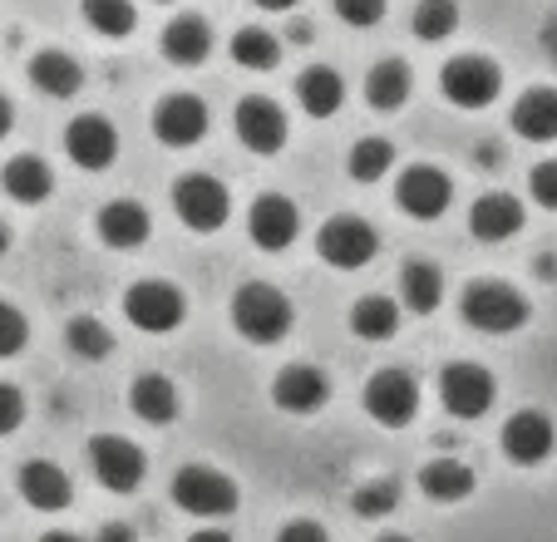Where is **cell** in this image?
<instances>
[{"label":"cell","mask_w":557,"mask_h":542,"mask_svg":"<svg viewBox=\"0 0 557 542\" xmlns=\"http://www.w3.org/2000/svg\"><path fill=\"white\" fill-rule=\"evenodd\" d=\"M232 325H237V335L252 345H276L292 335L296 306L286 301L276 286L247 282V286H237V296H232Z\"/></svg>","instance_id":"obj_1"},{"label":"cell","mask_w":557,"mask_h":542,"mask_svg":"<svg viewBox=\"0 0 557 542\" xmlns=\"http://www.w3.org/2000/svg\"><path fill=\"white\" fill-rule=\"evenodd\" d=\"M459 311H463V321H469L473 331L508 335V331H523L528 316H533V306H528V296L518 292V286H508V282H473L469 292H463Z\"/></svg>","instance_id":"obj_2"},{"label":"cell","mask_w":557,"mask_h":542,"mask_svg":"<svg viewBox=\"0 0 557 542\" xmlns=\"http://www.w3.org/2000/svg\"><path fill=\"white\" fill-rule=\"evenodd\" d=\"M173 503H178L188 518H232L237 513V483L227 479L212 464H188V469L173 473Z\"/></svg>","instance_id":"obj_3"},{"label":"cell","mask_w":557,"mask_h":542,"mask_svg":"<svg viewBox=\"0 0 557 542\" xmlns=\"http://www.w3.org/2000/svg\"><path fill=\"white\" fill-rule=\"evenodd\" d=\"M440 89L454 109H488L504 89V70L488 54H454L440 70Z\"/></svg>","instance_id":"obj_4"},{"label":"cell","mask_w":557,"mask_h":542,"mask_svg":"<svg viewBox=\"0 0 557 542\" xmlns=\"http://www.w3.org/2000/svg\"><path fill=\"white\" fill-rule=\"evenodd\" d=\"M173 212H178V222L188 232H218V227H227V218H232V198L218 177L188 173L173 183Z\"/></svg>","instance_id":"obj_5"},{"label":"cell","mask_w":557,"mask_h":542,"mask_svg":"<svg viewBox=\"0 0 557 542\" xmlns=\"http://www.w3.org/2000/svg\"><path fill=\"white\" fill-rule=\"evenodd\" d=\"M366 415L385 429H405L414 415H420V380L400 366L375 370L366 385Z\"/></svg>","instance_id":"obj_6"},{"label":"cell","mask_w":557,"mask_h":542,"mask_svg":"<svg viewBox=\"0 0 557 542\" xmlns=\"http://www.w3.org/2000/svg\"><path fill=\"white\" fill-rule=\"evenodd\" d=\"M89 469L109 493H134L148 473L144 448L124 434H95L89 439Z\"/></svg>","instance_id":"obj_7"},{"label":"cell","mask_w":557,"mask_h":542,"mask_svg":"<svg viewBox=\"0 0 557 542\" xmlns=\"http://www.w3.org/2000/svg\"><path fill=\"white\" fill-rule=\"evenodd\" d=\"M183 311H188V301H183V292L173 282H138V286H128V296H124L128 325H138L144 335L178 331Z\"/></svg>","instance_id":"obj_8"},{"label":"cell","mask_w":557,"mask_h":542,"mask_svg":"<svg viewBox=\"0 0 557 542\" xmlns=\"http://www.w3.org/2000/svg\"><path fill=\"white\" fill-rule=\"evenodd\" d=\"M440 399L454 419H484L498 399V385L484 366H469V360H454L440 375Z\"/></svg>","instance_id":"obj_9"},{"label":"cell","mask_w":557,"mask_h":542,"mask_svg":"<svg viewBox=\"0 0 557 542\" xmlns=\"http://www.w3.org/2000/svg\"><path fill=\"white\" fill-rule=\"evenodd\" d=\"M395 198H400V208L410 212L414 222H440L444 212H449V202H454V177L444 173V168H434V163H414V168H405L400 173Z\"/></svg>","instance_id":"obj_10"},{"label":"cell","mask_w":557,"mask_h":542,"mask_svg":"<svg viewBox=\"0 0 557 542\" xmlns=\"http://www.w3.org/2000/svg\"><path fill=\"white\" fill-rule=\"evenodd\" d=\"M315 251H321L326 267L356 271L380 251V237H375V227H370L366 218H331L326 227L315 232Z\"/></svg>","instance_id":"obj_11"},{"label":"cell","mask_w":557,"mask_h":542,"mask_svg":"<svg viewBox=\"0 0 557 542\" xmlns=\"http://www.w3.org/2000/svg\"><path fill=\"white\" fill-rule=\"evenodd\" d=\"M232 128H237V138H243L247 153H282L286 148V114L276 99L267 95H252L243 99V104L232 109Z\"/></svg>","instance_id":"obj_12"},{"label":"cell","mask_w":557,"mask_h":542,"mask_svg":"<svg viewBox=\"0 0 557 542\" xmlns=\"http://www.w3.org/2000/svg\"><path fill=\"white\" fill-rule=\"evenodd\" d=\"M301 232V212H296L292 198L282 193H262V198L247 208V237L257 242L262 251H286Z\"/></svg>","instance_id":"obj_13"},{"label":"cell","mask_w":557,"mask_h":542,"mask_svg":"<svg viewBox=\"0 0 557 542\" xmlns=\"http://www.w3.org/2000/svg\"><path fill=\"white\" fill-rule=\"evenodd\" d=\"M153 134L169 148H193L208 138V104L198 95H169L153 109Z\"/></svg>","instance_id":"obj_14"},{"label":"cell","mask_w":557,"mask_h":542,"mask_svg":"<svg viewBox=\"0 0 557 542\" xmlns=\"http://www.w3.org/2000/svg\"><path fill=\"white\" fill-rule=\"evenodd\" d=\"M64 153H70L79 168H89V173H104L119 153L114 124H109L104 114H79L70 128H64Z\"/></svg>","instance_id":"obj_15"},{"label":"cell","mask_w":557,"mask_h":542,"mask_svg":"<svg viewBox=\"0 0 557 542\" xmlns=\"http://www.w3.org/2000/svg\"><path fill=\"white\" fill-rule=\"evenodd\" d=\"M553 444H557V429H553V419L537 415V409H518L504 424V454L518 469H537V464L553 454Z\"/></svg>","instance_id":"obj_16"},{"label":"cell","mask_w":557,"mask_h":542,"mask_svg":"<svg viewBox=\"0 0 557 542\" xmlns=\"http://www.w3.org/2000/svg\"><path fill=\"white\" fill-rule=\"evenodd\" d=\"M272 399L286 415H321L331 399V380L315 366H286L282 375L272 380Z\"/></svg>","instance_id":"obj_17"},{"label":"cell","mask_w":557,"mask_h":542,"mask_svg":"<svg viewBox=\"0 0 557 542\" xmlns=\"http://www.w3.org/2000/svg\"><path fill=\"white\" fill-rule=\"evenodd\" d=\"M21 498L30 503V508H40V513H64L74 503V483H70V473H64L60 464L30 459L21 469Z\"/></svg>","instance_id":"obj_18"},{"label":"cell","mask_w":557,"mask_h":542,"mask_svg":"<svg viewBox=\"0 0 557 542\" xmlns=\"http://www.w3.org/2000/svg\"><path fill=\"white\" fill-rule=\"evenodd\" d=\"M148 232H153V222H148V208L134 198H114L104 202V212H99V242L114 251H134L148 242Z\"/></svg>","instance_id":"obj_19"},{"label":"cell","mask_w":557,"mask_h":542,"mask_svg":"<svg viewBox=\"0 0 557 542\" xmlns=\"http://www.w3.org/2000/svg\"><path fill=\"white\" fill-rule=\"evenodd\" d=\"M469 232L479 242H508L523 232V202L513 193H484L469 208Z\"/></svg>","instance_id":"obj_20"},{"label":"cell","mask_w":557,"mask_h":542,"mask_svg":"<svg viewBox=\"0 0 557 542\" xmlns=\"http://www.w3.org/2000/svg\"><path fill=\"white\" fill-rule=\"evenodd\" d=\"M0 188H5V198H15V202H45L54 193V173L45 158L15 153L11 163L0 168Z\"/></svg>","instance_id":"obj_21"},{"label":"cell","mask_w":557,"mask_h":542,"mask_svg":"<svg viewBox=\"0 0 557 542\" xmlns=\"http://www.w3.org/2000/svg\"><path fill=\"white\" fill-rule=\"evenodd\" d=\"M296 99H301V109L311 119H331L346 104V79H341L331 64H311V70H301V79H296Z\"/></svg>","instance_id":"obj_22"},{"label":"cell","mask_w":557,"mask_h":542,"mask_svg":"<svg viewBox=\"0 0 557 542\" xmlns=\"http://www.w3.org/2000/svg\"><path fill=\"white\" fill-rule=\"evenodd\" d=\"M128 405H134V415L144 419V424H173L183 399L169 375H138L134 390H128Z\"/></svg>","instance_id":"obj_23"},{"label":"cell","mask_w":557,"mask_h":542,"mask_svg":"<svg viewBox=\"0 0 557 542\" xmlns=\"http://www.w3.org/2000/svg\"><path fill=\"white\" fill-rule=\"evenodd\" d=\"M410 89H414V74L405 60H380L375 70L366 74V99L380 114H395V109L410 104Z\"/></svg>","instance_id":"obj_24"},{"label":"cell","mask_w":557,"mask_h":542,"mask_svg":"<svg viewBox=\"0 0 557 542\" xmlns=\"http://www.w3.org/2000/svg\"><path fill=\"white\" fill-rule=\"evenodd\" d=\"M513 134L528 144H553L557 138V89H528L513 104Z\"/></svg>","instance_id":"obj_25"},{"label":"cell","mask_w":557,"mask_h":542,"mask_svg":"<svg viewBox=\"0 0 557 542\" xmlns=\"http://www.w3.org/2000/svg\"><path fill=\"white\" fill-rule=\"evenodd\" d=\"M212 50V30L208 21H198V15H178V21H169V30H163V54H169L178 70H193V64H202Z\"/></svg>","instance_id":"obj_26"},{"label":"cell","mask_w":557,"mask_h":542,"mask_svg":"<svg viewBox=\"0 0 557 542\" xmlns=\"http://www.w3.org/2000/svg\"><path fill=\"white\" fill-rule=\"evenodd\" d=\"M30 84L45 89L50 99H70V95H79L85 70H79V60H70L64 50H40L30 60Z\"/></svg>","instance_id":"obj_27"},{"label":"cell","mask_w":557,"mask_h":542,"mask_svg":"<svg viewBox=\"0 0 557 542\" xmlns=\"http://www.w3.org/2000/svg\"><path fill=\"white\" fill-rule=\"evenodd\" d=\"M473 469L463 459H434L420 469V489L430 503H463L473 493Z\"/></svg>","instance_id":"obj_28"},{"label":"cell","mask_w":557,"mask_h":542,"mask_svg":"<svg viewBox=\"0 0 557 542\" xmlns=\"http://www.w3.org/2000/svg\"><path fill=\"white\" fill-rule=\"evenodd\" d=\"M400 301L410 306L414 316L440 311L444 276H440V267H434V261H405V271H400Z\"/></svg>","instance_id":"obj_29"},{"label":"cell","mask_w":557,"mask_h":542,"mask_svg":"<svg viewBox=\"0 0 557 542\" xmlns=\"http://www.w3.org/2000/svg\"><path fill=\"white\" fill-rule=\"evenodd\" d=\"M350 331L370 345L395 341V331H400V306L389 301V296H366V301L350 306Z\"/></svg>","instance_id":"obj_30"},{"label":"cell","mask_w":557,"mask_h":542,"mask_svg":"<svg viewBox=\"0 0 557 542\" xmlns=\"http://www.w3.org/2000/svg\"><path fill=\"white\" fill-rule=\"evenodd\" d=\"M232 60L243 64V70L252 74H267L282 64V40H276L272 30H257V25H247V30L232 35Z\"/></svg>","instance_id":"obj_31"},{"label":"cell","mask_w":557,"mask_h":542,"mask_svg":"<svg viewBox=\"0 0 557 542\" xmlns=\"http://www.w3.org/2000/svg\"><path fill=\"white\" fill-rule=\"evenodd\" d=\"M85 21L104 40H124V35H134L138 11H134V0H85Z\"/></svg>","instance_id":"obj_32"},{"label":"cell","mask_w":557,"mask_h":542,"mask_svg":"<svg viewBox=\"0 0 557 542\" xmlns=\"http://www.w3.org/2000/svg\"><path fill=\"white\" fill-rule=\"evenodd\" d=\"M64 345H70L79 360H104V355L114 350V335H109V325L95 321V316H74V321L64 325Z\"/></svg>","instance_id":"obj_33"},{"label":"cell","mask_w":557,"mask_h":542,"mask_svg":"<svg viewBox=\"0 0 557 542\" xmlns=\"http://www.w3.org/2000/svg\"><path fill=\"white\" fill-rule=\"evenodd\" d=\"M346 163H350V177H356V183H380V177L395 168V148H389L385 138H360V144L350 148Z\"/></svg>","instance_id":"obj_34"},{"label":"cell","mask_w":557,"mask_h":542,"mask_svg":"<svg viewBox=\"0 0 557 542\" xmlns=\"http://www.w3.org/2000/svg\"><path fill=\"white\" fill-rule=\"evenodd\" d=\"M459 30V5L454 0H420V11H414V35L430 45L449 40Z\"/></svg>","instance_id":"obj_35"},{"label":"cell","mask_w":557,"mask_h":542,"mask_svg":"<svg viewBox=\"0 0 557 542\" xmlns=\"http://www.w3.org/2000/svg\"><path fill=\"white\" fill-rule=\"evenodd\" d=\"M350 508L360 513V518H389V513L400 508V483L395 479H370L356 489V498H350Z\"/></svg>","instance_id":"obj_36"},{"label":"cell","mask_w":557,"mask_h":542,"mask_svg":"<svg viewBox=\"0 0 557 542\" xmlns=\"http://www.w3.org/2000/svg\"><path fill=\"white\" fill-rule=\"evenodd\" d=\"M25 341H30V321H25L15 306L0 301V360H11V355L25 350Z\"/></svg>","instance_id":"obj_37"},{"label":"cell","mask_w":557,"mask_h":542,"mask_svg":"<svg viewBox=\"0 0 557 542\" xmlns=\"http://www.w3.org/2000/svg\"><path fill=\"white\" fill-rule=\"evenodd\" d=\"M336 15L356 30H370V25L385 21V0H336Z\"/></svg>","instance_id":"obj_38"},{"label":"cell","mask_w":557,"mask_h":542,"mask_svg":"<svg viewBox=\"0 0 557 542\" xmlns=\"http://www.w3.org/2000/svg\"><path fill=\"white\" fill-rule=\"evenodd\" d=\"M25 424V395L0 380V434H15Z\"/></svg>","instance_id":"obj_39"},{"label":"cell","mask_w":557,"mask_h":542,"mask_svg":"<svg viewBox=\"0 0 557 542\" xmlns=\"http://www.w3.org/2000/svg\"><path fill=\"white\" fill-rule=\"evenodd\" d=\"M528 193H533L543 208L557 212V158H553V163H537L533 168V177H528Z\"/></svg>","instance_id":"obj_40"},{"label":"cell","mask_w":557,"mask_h":542,"mask_svg":"<svg viewBox=\"0 0 557 542\" xmlns=\"http://www.w3.org/2000/svg\"><path fill=\"white\" fill-rule=\"evenodd\" d=\"M276 542H331V538H326V528H321V522L296 518V522H286V528L276 532Z\"/></svg>","instance_id":"obj_41"},{"label":"cell","mask_w":557,"mask_h":542,"mask_svg":"<svg viewBox=\"0 0 557 542\" xmlns=\"http://www.w3.org/2000/svg\"><path fill=\"white\" fill-rule=\"evenodd\" d=\"M537 45H543V54L553 60V70H557V11H547L543 30H537Z\"/></svg>","instance_id":"obj_42"},{"label":"cell","mask_w":557,"mask_h":542,"mask_svg":"<svg viewBox=\"0 0 557 542\" xmlns=\"http://www.w3.org/2000/svg\"><path fill=\"white\" fill-rule=\"evenodd\" d=\"M95 542H138V532L128 528V522H104V528H99V538Z\"/></svg>","instance_id":"obj_43"},{"label":"cell","mask_w":557,"mask_h":542,"mask_svg":"<svg viewBox=\"0 0 557 542\" xmlns=\"http://www.w3.org/2000/svg\"><path fill=\"white\" fill-rule=\"evenodd\" d=\"M311 21H292V25H286V40H292V45H306V40H311Z\"/></svg>","instance_id":"obj_44"},{"label":"cell","mask_w":557,"mask_h":542,"mask_svg":"<svg viewBox=\"0 0 557 542\" xmlns=\"http://www.w3.org/2000/svg\"><path fill=\"white\" fill-rule=\"evenodd\" d=\"M188 542H232V532H222V528H198Z\"/></svg>","instance_id":"obj_45"},{"label":"cell","mask_w":557,"mask_h":542,"mask_svg":"<svg viewBox=\"0 0 557 542\" xmlns=\"http://www.w3.org/2000/svg\"><path fill=\"white\" fill-rule=\"evenodd\" d=\"M533 271L543 276V282H557V257H537V261H533Z\"/></svg>","instance_id":"obj_46"},{"label":"cell","mask_w":557,"mask_h":542,"mask_svg":"<svg viewBox=\"0 0 557 542\" xmlns=\"http://www.w3.org/2000/svg\"><path fill=\"white\" fill-rule=\"evenodd\" d=\"M11 124H15V109H11V99L0 95V138L11 134Z\"/></svg>","instance_id":"obj_47"},{"label":"cell","mask_w":557,"mask_h":542,"mask_svg":"<svg viewBox=\"0 0 557 542\" xmlns=\"http://www.w3.org/2000/svg\"><path fill=\"white\" fill-rule=\"evenodd\" d=\"M257 5H262V11H292L296 0H257Z\"/></svg>","instance_id":"obj_48"},{"label":"cell","mask_w":557,"mask_h":542,"mask_svg":"<svg viewBox=\"0 0 557 542\" xmlns=\"http://www.w3.org/2000/svg\"><path fill=\"white\" fill-rule=\"evenodd\" d=\"M40 542H79V538H74V532H45Z\"/></svg>","instance_id":"obj_49"},{"label":"cell","mask_w":557,"mask_h":542,"mask_svg":"<svg viewBox=\"0 0 557 542\" xmlns=\"http://www.w3.org/2000/svg\"><path fill=\"white\" fill-rule=\"evenodd\" d=\"M5 247H11V227L0 222V257H5Z\"/></svg>","instance_id":"obj_50"},{"label":"cell","mask_w":557,"mask_h":542,"mask_svg":"<svg viewBox=\"0 0 557 542\" xmlns=\"http://www.w3.org/2000/svg\"><path fill=\"white\" fill-rule=\"evenodd\" d=\"M380 542H414V538H405V532H385Z\"/></svg>","instance_id":"obj_51"}]
</instances>
